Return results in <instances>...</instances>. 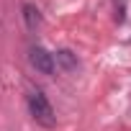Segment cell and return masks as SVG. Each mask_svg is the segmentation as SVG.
<instances>
[{"label": "cell", "instance_id": "1", "mask_svg": "<svg viewBox=\"0 0 131 131\" xmlns=\"http://www.w3.org/2000/svg\"><path fill=\"white\" fill-rule=\"evenodd\" d=\"M28 111H31V116H34L36 123H41V126H46V128L57 126L54 108H51L49 98H46L41 90H31V93H28Z\"/></svg>", "mask_w": 131, "mask_h": 131}, {"label": "cell", "instance_id": "2", "mask_svg": "<svg viewBox=\"0 0 131 131\" xmlns=\"http://www.w3.org/2000/svg\"><path fill=\"white\" fill-rule=\"evenodd\" d=\"M28 59H31V64H34V67H36L41 75H54V70H57V64H54V54H49L44 46H31Z\"/></svg>", "mask_w": 131, "mask_h": 131}, {"label": "cell", "instance_id": "3", "mask_svg": "<svg viewBox=\"0 0 131 131\" xmlns=\"http://www.w3.org/2000/svg\"><path fill=\"white\" fill-rule=\"evenodd\" d=\"M54 64L70 72V70H75V67H77V57H75L72 51H67V49H62V51H57V57H54Z\"/></svg>", "mask_w": 131, "mask_h": 131}, {"label": "cell", "instance_id": "4", "mask_svg": "<svg viewBox=\"0 0 131 131\" xmlns=\"http://www.w3.org/2000/svg\"><path fill=\"white\" fill-rule=\"evenodd\" d=\"M23 21H26L28 28H39V26H41V13H39V8L26 3V5H23Z\"/></svg>", "mask_w": 131, "mask_h": 131}]
</instances>
